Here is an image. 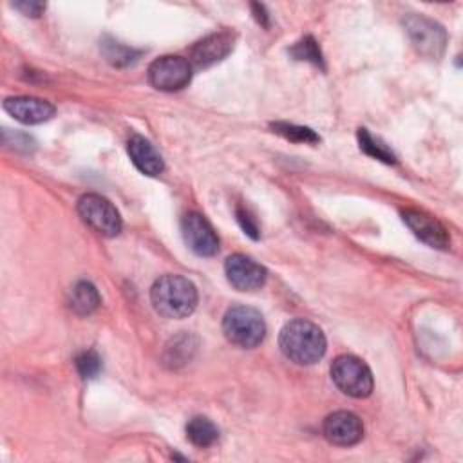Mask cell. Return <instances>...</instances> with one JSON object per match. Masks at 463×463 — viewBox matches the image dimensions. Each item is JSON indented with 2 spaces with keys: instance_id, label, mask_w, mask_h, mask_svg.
Returning a JSON list of instances; mask_svg holds the SVG:
<instances>
[{
  "instance_id": "30bf717a",
  "label": "cell",
  "mask_w": 463,
  "mask_h": 463,
  "mask_svg": "<svg viewBox=\"0 0 463 463\" xmlns=\"http://www.w3.org/2000/svg\"><path fill=\"white\" fill-rule=\"evenodd\" d=\"M402 219L411 228V232L425 244L438 248V250H445L450 246L449 232L438 219H434L420 210H411V208L402 212Z\"/></svg>"
},
{
  "instance_id": "ba28073f",
  "label": "cell",
  "mask_w": 463,
  "mask_h": 463,
  "mask_svg": "<svg viewBox=\"0 0 463 463\" xmlns=\"http://www.w3.org/2000/svg\"><path fill=\"white\" fill-rule=\"evenodd\" d=\"M228 282L239 291L259 289L266 282V268L248 255L233 253L224 262Z\"/></svg>"
},
{
  "instance_id": "e0dca14e",
  "label": "cell",
  "mask_w": 463,
  "mask_h": 463,
  "mask_svg": "<svg viewBox=\"0 0 463 463\" xmlns=\"http://www.w3.org/2000/svg\"><path fill=\"white\" fill-rule=\"evenodd\" d=\"M358 145H360V150H364L367 156L382 163H387V165L396 163V156L392 154V150L387 145H383L380 139L371 136L367 128H358Z\"/></svg>"
},
{
  "instance_id": "d4e9b609",
  "label": "cell",
  "mask_w": 463,
  "mask_h": 463,
  "mask_svg": "<svg viewBox=\"0 0 463 463\" xmlns=\"http://www.w3.org/2000/svg\"><path fill=\"white\" fill-rule=\"evenodd\" d=\"M251 11H253V16L255 20L262 25V27H268L269 25V14L266 11V7L262 4H251Z\"/></svg>"
},
{
  "instance_id": "44dd1931",
  "label": "cell",
  "mask_w": 463,
  "mask_h": 463,
  "mask_svg": "<svg viewBox=\"0 0 463 463\" xmlns=\"http://www.w3.org/2000/svg\"><path fill=\"white\" fill-rule=\"evenodd\" d=\"M103 52L107 56V60L112 63V65H118V67H125V65H130L137 60L139 52L134 51V49H128L121 43H116V42H110V43H105L103 45Z\"/></svg>"
},
{
  "instance_id": "603a6c76",
  "label": "cell",
  "mask_w": 463,
  "mask_h": 463,
  "mask_svg": "<svg viewBox=\"0 0 463 463\" xmlns=\"http://www.w3.org/2000/svg\"><path fill=\"white\" fill-rule=\"evenodd\" d=\"M235 215H237V221L241 224V228L244 230L246 235H250L251 239H259V226L255 222V219L250 215V212L246 208H237L235 210Z\"/></svg>"
},
{
  "instance_id": "ac0fdd59",
  "label": "cell",
  "mask_w": 463,
  "mask_h": 463,
  "mask_svg": "<svg viewBox=\"0 0 463 463\" xmlns=\"http://www.w3.org/2000/svg\"><path fill=\"white\" fill-rule=\"evenodd\" d=\"M194 349L195 347L190 344V336L188 335H181L177 338H172V342L166 345V351H165V362L170 367L183 365L190 358V353Z\"/></svg>"
},
{
  "instance_id": "7a4b0ae2",
  "label": "cell",
  "mask_w": 463,
  "mask_h": 463,
  "mask_svg": "<svg viewBox=\"0 0 463 463\" xmlns=\"http://www.w3.org/2000/svg\"><path fill=\"white\" fill-rule=\"evenodd\" d=\"M150 300L161 317L184 318L197 306V289L181 275H163L154 282Z\"/></svg>"
},
{
  "instance_id": "3957f363",
  "label": "cell",
  "mask_w": 463,
  "mask_h": 463,
  "mask_svg": "<svg viewBox=\"0 0 463 463\" xmlns=\"http://www.w3.org/2000/svg\"><path fill=\"white\" fill-rule=\"evenodd\" d=\"M222 333L233 345L251 349L262 342L266 324L257 309L248 306H233L222 318Z\"/></svg>"
},
{
  "instance_id": "7c38bea8",
  "label": "cell",
  "mask_w": 463,
  "mask_h": 463,
  "mask_svg": "<svg viewBox=\"0 0 463 463\" xmlns=\"http://www.w3.org/2000/svg\"><path fill=\"white\" fill-rule=\"evenodd\" d=\"M4 110L11 114L14 119L27 123V125H36L51 119L56 112L54 105H51L45 99L33 98V96H14L7 98L4 101Z\"/></svg>"
},
{
  "instance_id": "cb8c5ba5",
  "label": "cell",
  "mask_w": 463,
  "mask_h": 463,
  "mask_svg": "<svg viewBox=\"0 0 463 463\" xmlns=\"http://www.w3.org/2000/svg\"><path fill=\"white\" fill-rule=\"evenodd\" d=\"M13 7L22 11L25 16H33V18L40 16L45 11V4L42 2H16L13 4Z\"/></svg>"
},
{
  "instance_id": "8992f818",
  "label": "cell",
  "mask_w": 463,
  "mask_h": 463,
  "mask_svg": "<svg viewBox=\"0 0 463 463\" xmlns=\"http://www.w3.org/2000/svg\"><path fill=\"white\" fill-rule=\"evenodd\" d=\"M78 213L92 230L105 237H114L121 232L119 212L98 194L81 195L78 199Z\"/></svg>"
},
{
  "instance_id": "8fae6325",
  "label": "cell",
  "mask_w": 463,
  "mask_h": 463,
  "mask_svg": "<svg viewBox=\"0 0 463 463\" xmlns=\"http://www.w3.org/2000/svg\"><path fill=\"white\" fill-rule=\"evenodd\" d=\"M324 436L329 443L340 445V447H349L354 445L362 439L364 436V425L362 420L349 412V411H338L329 414L324 420Z\"/></svg>"
},
{
  "instance_id": "2e32d148",
  "label": "cell",
  "mask_w": 463,
  "mask_h": 463,
  "mask_svg": "<svg viewBox=\"0 0 463 463\" xmlns=\"http://www.w3.org/2000/svg\"><path fill=\"white\" fill-rule=\"evenodd\" d=\"M186 436L195 447H210L219 438V429L204 416H194L186 423Z\"/></svg>"
},
{
  "instance_id": "9c48e42d",
  "label": "cell",
  "mask_w": 463,
  "mask_h": 463,
  "mask_svg": "<svg viewBox=\"0 0 463 463\" xmlns=\"http://www.w3.org/2000/svg\"><path fill=\"white\" fill-rule=\"evenodd\" d=\"M181 232L186 246L201 255V257H212L219 250V239L210 226V222L195 212H190L181 221Z\"/></svg>"
},
{
  "instance_id": "4fadbf2b",
  "label": "cell",
  "mask_w": 463,
  "mask_h": 463,
  "mask_svg": "<svg viewBox=\"0 0 463 463\" xmlns=\"http://www.w3.org/2000/svg\"><path fill=\"white\" fill-rule=\"evenodd\" d=\"M233 49V36L230 33H215L197 42L190 51V61L197 69H206L224 60Z\"/></svg>"
},
{
  "instance_id": "5b68a950",
  "label": "cell",
  "mask_w": 463,
  "mask_h": 463,
  "mask_svg": "<svg viewBox=\"0 0 463 463\" xmlns=\"http://www.w3.org/2000/svg\"><path fill=\"white\" fill-rule=\"evenodd\" d=\"M403 27L411 43L420 54L432 60H438L443 54L447 45V33L438 22L412 13L403 18Z\"/></svg>"
},
{
  "instance_id": "5bb4252c",
  "label": "cell",
  "mask_w": 463,
  "mask_h": 463,
  "mask_svg": "<svg viewBox=\"0 0 463 463\" xmlns=\"http://www.w3.org/2000/svg\"><path fill=\"white\" fill-rule=\"evenodd\" d=\"M127 152L136 168L145 175H159L165 170L161 154L143 136H132L127 143Z\"/></svg>"
},
{
  "instance_id": "52a82bcc",
  "label": "cell",
  "mask_w": 463,
  "mask_h": 463,
  "mask_svg": "<svg viewBox=\"0 0 463 463\" xmlns=\"http://www.w3.org/2000/svg\"><path fill=\"white\" fill-rule=\"evenodd\" d=\"M192 80V65L181 56H161L148 67V81L157 90H179Z\"/></svg>"
},
{
  "instance_id": "ffe728a7",
  "label": "cell",
  "mask_w": 463,
  "mask_h": 463,
  "mask_svg": "<svg viewBox=\"0 0 463 463\" xmlns=\"http://www.w3.org/2000/svg\"><path fill=\"white\" fill-rule=\"evenodd\" d=\"M271 128L280 134L282 137L295 141V143H317L320 137L307 127L293 125V123H273Z\"/></svg>"
},
{
  "instance_id": "9a60e30c",
  "label": "cell",
  "mask_w": 463,
  "mask_h": 463,
  "mask_svg": "<svg viewBox=\"0 0 463 463\" xmlns=\"http://www.w3.org/2000/svg\"><path fill=\"white\" fill-rule=\"evenodd\" d=\"M99 302H101L99 293L92 282L80 280L74 284V288L71 291V307L78 315H90L92 311L98 309Z\"/></svg>"
},
{
  "instance_id": "7402d4cb",
  "label": "cell",
  "mask_w": 463,
  "mask_h": 463,
  "mask_svg": "<svg viewBox=\"0 0 463 463\" xmlns=\"http://www.w3.org/2000/svg\"><path fill=\"white\" fill-rule=\"evenodd\" d=\"M76 369H78L80 376L85 378V380L96 378L99 374V371H101V358H99V354L96 351H83L76 358Z\"/></svg>"
},
{
  "instance_id": "d6986e66",
  "label": "cell",
  "mask_w": 463,
  "mask_h": 463,
  "mask_svg": "<svg viewBox=\"0 0 463 463\" xmlns=\"http://www.w3.org/2000/svg\"><path fill=\"white\" fill-rule=\"evenodd\" d=\"M291 56L295 60H304V61H309L317 67H322L324 69V58H322V52L318 49V43L315 42L313 36H306L302 38L298 43H295L291 49H289Z\"/></svg>"
},
{
  "instance_id": "277c9868",
  "label": "cell",
  "mask_w": 463,
  "mask_h": 463,
  "mask_svg": "<svg viewBox=\"0 0 463 463\" xmlns=\"http://www.w3.org/2000/svg\"><path fill=\"white\" fill-rule=\"evenodd\" d=\"M331 378L344 394L353 398H365L373 391L371 369L353 354H340L333 360Z\"/></svg>"
},
{
  "instance_id": "6da1fadb",
  "label": "cell",
  "mask_w": 463,
  "mask_h": 463,
  "mask_svg": "<svg viewBox=\"0 0 463 463\" xmlns=\"http://www.w3.org/2000/svg\"><path fill=\"white\" fill-rule=\"evenodd\" d=\"M279 345L291 362L311 365L324 356L326 336L317 324L306 318H295L282 327Z\"/></svg>"
}]
</instances>
